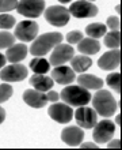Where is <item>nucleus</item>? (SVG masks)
Returning a JSON list of instances; mask_svg holds the SVG:
<instances>
[{
	"mask_svg": "<svg viewBox=\"0 0 122 150\" xmlns=\"http://www.w3.org/2000/svg\"><path fill=\"white\" fill-rule=\"evenodd\" d=\"M76 122L82 128H92L98 122V113L87 107H79V109L75 112Z\"/></svg>",
	"mask_w": 122,
	"mask_h": 150,
	"instance_id": "nucleus-12",
	"label": "nucleus"
},
{
	"mask_svg": "<svg viewBox=\"0 0 122 150\" xmlns=\"http://www.w3.org/2000/svg\"><path fill=\"white\" fill-rule=\"evenodd\" d=\"M60 3H63V4H65V3H69V1H71V0H59Z\"/></svg>",
	"mask_w": 122,
	"mask_h": 150,
	"instance_id": "nucleus-38",
	"label": "nucleus"
},
{
	"mask_svg": "<svg viewBox=\"0 0 122 150\" xmlns=\"http://www.w3.org/2000/svg\"><path fill=\"white\" fill-rule=\"evenodd\" d=\"M38 34V25L33 21L19 22L15 28V37L23 42H30Z\"/></svg>",
	"mask_w": 122,
	"mask_h": 150,
	"instance_id": "nucleus-10",
	"label": "nucleus"
},
{
	"mask_svg": "<svg viewBox=\"0 0 122 150\" xmlns=\"http://www.w3.org/2000/svg\"><path fill=\"white\" fill-rule=\"evenodd\" d=\"M68 11L75 18H92V16H96V14H98V7L91 1L80 0V1L72 3Z\"/></svg>",
	"mask_w": 122,
	"mask_h": 150,
	"instance_id": "nucleus-8",
	"label": "nucleus"
},
{
	"mask_svg": "<svg viewBox=\"0 0 122 150\" xmlns=\"http://www.w3.org/2000/svg\"><path fill=\"white\" fill-rule=\"evenodd\" d=\"M60 98L69 107H83L91 101V93L83 86H68L63 89Z\"/></svg>",
	"mask_w": 122,
	"mask_h": 150,
	"instance_id": "nucleus-2",
	"label": "nucleus"
},
{
	"mask_svg": "<svg viewBox=\"0 0 122 150\" xmlns=\"http://www.w3.org/2000/svg\"><path fill=\"white\" fill-rule=\"evenodd\" d=\"M23 100L27 105H30L33 108H42L47 103V97L46 94H43V91L33 90V89H29V90L24 91Z\"/></svg>",
	"mask_w": 122,
	"mask_h": 150,
	"instance_id": "nucleus-16",
	"label": "nucleus"
},
{
	"mask_svg": "<svg viewBox=\"0 0 122 150\" xmlns=\"http://www.w3.org/2000/svg\"><path fill=\"white\" fill-rule=\"evenodd\" d=\"M15 44V36L8 32H0V49L10 48Z\"/></svg>",
	"mask_w": 122,
	"mask_h": 150,
	"instance_id": "nucleus-25",
	"label": "nucleus"
},
{
	"mask_svg": "<svg viewBox=\"0 0 122 150\" xmlns=\"http://www.w3.org/2000/svg\"><path fill=\"white\" fill-rule=\"evenodd\" d=\"M77 82H79L80 86L86 87V89H94V90H98L100 87H103V81L95 75H90V74H83L77 78Z\"/></svg>",
	"mask_w": 122,
	"mask_h": 150,
	"instance_id": "nucleus-20",
	"label": "nucleus"
},
{
	"mask_svg": "<svg viewBox=\"0 0 122 150\" xmlns=\"http://www.w3.org/2000/svg\"><path fill=\"white\" fill-rule=\"evenodd\" d=\"M63 41V34L61 33H46L42 36L34 38V42L30 47V53L34 56H43L49 51Z\"/></svg>",
	"mask_w": 122,
	"mask_h": 150,
	"instance_id": "nucleus-3",
	"label": "nucleus"
},
{
	"mask_svg": "<svg viewBox=\"0 0 122 150\" xmlns=\"http://www.w3.org/2000/svg\"><path fill=\"white\" fill-rule=\"evenodd\" d=\"M15 26V18L10 14H0V29H11Z\"/></svg>",
	"mask_w": 122,
	"mask_h": 150,
	"instance_id": "nucleus-27",
	"label": "nucleus"
},
{
	"mask_svg": "<svg viewBox=\"0 0 122 150\" xmlns=\"http://www.w3.org/2000/svg\"><path fill=\"white\" fill-rule=\"evenodd\" d=\"M106 82H107V85H109L110 87H113L117 93L121 91V75H119L118 72H114V74L107 75Z\"/></svg>",
	"mask_w": 122,
	"mask_h": 150,
	"instance_id": "nucleus-26",
	"label": "nucleus"
},
{
	"mask_svg": "<svg viewBox=\"0 0 122 150\" xmlns=\"http://www.w3.org/2000/svg\"><path fill=\"white\" fill-rule=\"evenodd\" d=\"M45 12V19L53 26L57 28H63L69 22V11L63 6H50L46 10H43Z\"/></svg>",
	"mask_w": 122,
	"mask_h": 150,
	"instance_id": "nucleus-4",
	"label": "nucleus"
},
{
	"mask_svg": "<svg viewBox=\"0 0 122 150\" xmlns=\"http://www.w3.org/2000/svg\"><path fill=\"white\" fill-rule=\"evenodd\" d=\"M49 116L57 123H68L73 117V111L72 108L65 103H56L49 107L47 109Z\"/></svg>",
	"mask_w": 122,
	"mask_h": 150,
	"instance_id": "nucleus-11",
	"label": "nucleus"
},
{
	"mask_svg": "<svg viewBox=\"0 0 122 150\" xmlns=\"http://www.w3.org/2000/svg\"><path fill=\"white\" fill-rule=\"evenodd\" d=\"M119 18L118 16H109L107 18V23L106 26L109 29H111V30H118L119 29Z\"/></svg>",
	"mask_w": 122,
	"mask_h": 150,
	"instance_id": "nucleus-31",
	"label": "nucleus"
},
{
	"mask_svg": "<svg viewBox=\"0 0 122 150\" xmlns=\"http://www.w3.org/2000/svg\"><path fill=\"white\" fill-rule=\"evenodd\" d=\"M30 85L36 87L38 91H47L53 87V79L45 76L43 74H36L30 78Z\"/></svg>",
	"mask_w": 122,
	"mask_h": 150,
	"instance_id": "nucleus-19",
	"label": "nucleus"
},
{
	"mask_svg": "<svg viewBox=\"0 0 122 150\" xmlns=\"http://www.w3.org/2000/svg\"><path fill=\"white\" fill-rule=\"evenodd\" d=\"M92 60L88 56H73L71 59L72 70L76 72H84L91 67Z\"/></svg>",
	"mask_w": 122,
	"mask_h": 150,
	"instance_id": "nucleus-21",
	"label": "nucleus"
},
{
	"mask_svg": "<svg viewBox=\"0 0 122 150\" xmlns=\"http://www.w3.org/2000/svg\"><path fill=\"white\" fill-rule=\"evenodd\" d=\"M107 146L110 147V149H113V147H119V141L118 139H115V141H109V145H107Z\"/></svg>",
	"mask_w": 122,
	"mask_h": 150,
	"instance_id": "nucleus-34",
	"label": "nucleus"
},
{
	"mask_svg": "<svg viewBox=\"0 0 122 150\" xmlns=\"http://www.w3.org/2000/svg\"><path fill=\"white\" fill-rule=\"evenodd\" d=\"M12 96V87L8 83H1L0 85V104L7 101Z\"/></svg>",
	"mask_w": 122,
	"mask_h": 150,
	"instance_id": "nucleus-28",
	"label": "nucleus"
},
{
	"mask_svg": "<svg viewBox=\"0 0 122 150\" xmlns=\"http://www.w3.org/2000/svg\"><path fill=\"white\" fill-rule=\"evenodd\" d=\"M73 48L68 44H57L54 48H53V52L50 55V59H49V63L52 66H63L64 63H67L73 57Z\"/></svg>",
	"mask_w": 122,
	"mask_h": 150,
	"instance_id": "nucleus-7",
	"label": "nucleus"
},
{
	"mask_svg": "<svg viewBox=\"0 0 122 150\" xmlns=\"http://www.w3.org/2000/svg\"><path fill=\"white\" fill-rule=\"evenodd\" d=\"M27 55V48L24 44H14L10 48H7L6 52V59L10 63H19L20 60H23Z\"/></svg>",
	"mask_w": 122,
	"mask_h": 150,
	"instance_id": "nucleus-17",
	"label": "nucleus"
},
{
	"mask_svg": "<svg viewBox=\"0 0 122 150\" xmlns=\"http://www.w3.org/2000/svg\"><path fill=\"white\" fill-rule=\"evenodd\" d=\"M82 38H83V33L79 32V30H73V32L68 33L67 36L68 44H79Z\"/></svg>",
	"mask_w": 122,
	"mask_h": 150,
	"instance_id": "nucleus-30",
	"label": "nucleus"
},
{
	"mask_svg": "<svg viewBox=\"0 0 122 150\" xmlns=\"http://www.w3.org/2000/svg\"><path fill=\"white\" fill-rule=\"evenodd\" d=\"M6 62H7V59H6V56L0 53V68L6 66Z\"/></svg>",
	"mask_w": 122,
	"mask_h": 150,
	"instance_id": "nucleus-35",
	"label": "nucleus"
},
{
	"mask_svg": "<svg viewBox=\"0 0 122 150\" xmlns=\"http://www.w3.org/2000/svg\"><path fill=\"white\" fill-rule=\"evenodd\" d=\"M4 119H6V112H4L3 108L0 107V124L4 122Z\"/></svg>",
	"mask_w": 122,
	"mask_h": 150,
	"instance_id": "nucleus-36",
	"label": "nucleus"
},
{
	"mask_svg": "<svg viewBox=\"0 0 122 150\" xmlns=\"http://www.w3.org/2000/svg\"><path fill=\"white\" fill-rule=\"evenodd\" d=\"M30 68L36 74H45L49 71L50 68V63L46 59H43L42 56H36L34 59L30 62Z\"/></svg>",
	"mask_w": 122,
	"mask_h": 150,
	"instance_id": "nucleus-22",
	"label": "nucleus"
},
{
	"mask_svg": "<svg viewBox=\"0 0 122 150\" xmlns=\"http://www.w3.org/2000/svg\"><path fill=\"white\" fill-rule=\"evenodd\" d=\"M45 10L43 0H20L18 1L16 11L26 18H37Z\"/></svg>",
	"mask_w": 122,
	"mask_h": 150,
	"instance_id": "nucleus-5",
	"label": "nucleus"
},
{
	"mask_svg": "<svg viewBox=\"0 0 122 150\" xmlns=\"http://www.w3.org/2000/svg\"><path fill=\"white\" fill-rule=\"evenodd\" d=\"M83 149H98V145L96 143H83L80 145Z\"/></svg>",
	"mask_w": 122,
	"mask_h": 150,
	"instance_id": "nucleus-33",
	"label": "nucleus"
},
{
	"mask_svg": "<svg viewBox=\"0 0 122 150\" xmlns=\"http://www.w3.org/2000/svg\"><path fill=\"white\" fill-rule=\"evenodd\" d=\"M52 78L60 85H69L75 81V71L67 66H57L52 71Z\"/></svg>",
	"mask_w": 122,
	"mask_h": 150,
	"instance_id": "nucleus-15",
	"label": "nucleus"
},
{
	"mask_svg": "<svg viewBox=\"0 0 122 150\" xmlns=\"http://www.w3.org/2000/svg\"><path fill=\"white\" fill-rule=\"evenodd\" d=\"M46 97H47V101H53V103H56V101H59V98H60V94H59V93H57V91H53V90H50V91H47Z\"/></svg>",
	"mask_w": 122,
	"mask_h": 150,
	"instance_id": "nucleus-32",
	"label": "nucleus"
},
{
	"mask_svg": "<svg viewBox=\"0 0 122 150\" xmlns=\"http://www.w3.org/2000/svg\"><path fill=\"white\" fill-rule=\"evenodd\" d=\"M92 98L94 111L103 117H110L115 113L118 104L109 90H98Z\"/></svg>",
	"mask_w": 122,
	"mask_h": 150,
	"instance_id": "nucleus-1",
	"label": "nucleus"
},
{
	"mask_svg": "<svg viewBox=\"0 0 122 150\" xmlns=\"http://www.w3.org/2000/svg\"><path fill=\"white\" fill-rule=\"evenodd\" d=\"M115 132V124L111 120H102V122H96L94 126V132H92V138L95 142L105 143L109 142Z\"/></svg>",
	"mask_w": 122,
	"mask_h": 150,
	"instance_id": "nucleus-6",
	"label": "nucleus"
},
{
	"mask_svg": "<svg viewBox=\"0 0 122 150\" xmlns=\"http://www.w3.org/2000/svg\"><path fill=\"white\" fill-rule=\"evenodd\" d=\"M119 44H121V36H119L118 30H111L110 33L105 34V45L110 49L119 48Z\"/></svg>",
	"mask_w": 122,
	"mask_h": 150,
	"instance_id": "nucleus-24",
	"label": "nucleus"
},
{
	"mask_svg": "<svg viewBox=\"0 0 122 150\" xmlns=\"http://www.w3.org/2000/svg\"><path fill=\"white\" fill-rule=\"evenodd\" d=\"M119 60H121V52L117 48V49H111V51L106 52L105 55H102V57L98 60V66L102 70L110 71V70H114L118 67Z\"/></svg>",
	"mask_w": 122,
	"mask_h": 150,
	"instance_id": "nucleus-14",
	"label": "nucleus"
},
{
	"mask_svg": "<svg viewBox=\"0 0 122 150\" xmlns=\"http://www.w3.org/2000/svg\"><path fill=\"white\" fill-rule=\"evenodd\" d=\"M90 1H92V0H90Z\"/></svg>",
	"mask_w": 122,
	"mask_h": 150,
	"instance_id": "nucleus-39",
	"label": "nucleus"
},
{
	"mask_svg": "<svg viewBox=\"0 0 122 150\" xmlns=\"http://www.w3.org/2000/svg\"><path fill=\"white\" fill-rule=\"evenodd\" d=\"M106 29L107 26L103 23H92V25H88L86 28V33L91 38H100L106 34Z\"/></svg>",
	"mask_w": 122,
	"mask_h": 150,
	"instance_id": "nucleus-23",
	"label": "nucleus"
},
{
	"mask_svg": "<svg viewBox=\"0 0 122 150\" xmlns=\"http://www.w3.org/2000/svg\"><path fill=\"white\" fill-rule=\"evenodd\" d=\"M83 138H84V131L80 127H76V126L67 127L61 132L63 142H65L69 146H77V145H80V142H83Z\"/></svg>",
	"mask_w": 122,
	"mask_h": 150,
	"instance_id": "nucleus-13",
	"label": "nucleus"
},
{
	"mask_svg": "<svg viewBox=\"0 0 122 150\" xmlns=\"http://www.w3.org/2000/svg\"><path fill=\"white\" fill-rule=\"evenodd\" d=\"M115 123H117V124H119V123H121V116H117V117H115Z\"/></svg>",
	"mask_w": 122,
	"mask_h": 150,
	"instance_id": "nucleus-37",
	"label": "nucleus"
},
{
	"mask_svg": "<svg viewBox=\"0 0 122 150\" xmlns=\"http://www.w3.org/2000/svg\"><path fill=\"white\" fill-rule=\"evenodd\" d=\"M77 49H79V52L83 53V55H95L100 49V44L95 38H91V37L84 38L83 37L80 40V42L77 44Z\"/></svg>",
	"mask_w": 122,
	"mask_h": 150,
	"instance_id": "nucleus-18",
	"label": "nucleus"
},
{
	"mask_svg": "<svg viewBox=\"0 0 122 150\" xmlns=\"http://www.w3.org/2000/svg\"><path fill=\"white\" fill-rule=\"evenodd\" d=\"M18 6V0H0V12L11 11Z\"/></svg>",
	"mask_w": 122,
	"mask_h": 150,
	"instance_id": "nucleus-29",
	"label": "nucleus"
},
{
	"mask_svg": "<svg viewBox=\"0 0 122 150\" xmlns=\"http://www.w3.org/2000/svg\"><path fill=\"white\" fill-rule=\"evenodd\" d=\"M26 76H27V68L18 63H12L11 66H7L0 71V79L6 82H20Z\"/></svg>",
	"mask_w": 122,
	"mask_h": 150,
	"instance_id": "nucleus-9",
	"label": "nucleus"
}]
</instances>
